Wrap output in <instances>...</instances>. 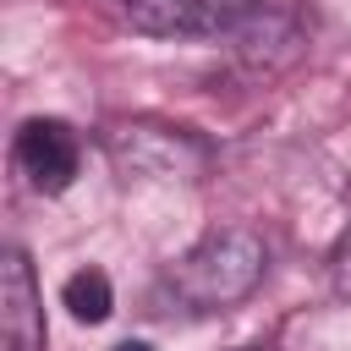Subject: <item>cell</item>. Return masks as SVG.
<instances>
[{
    "instance_id": "obj_1",
    "label": "cell",
    "mask_w": 351,
    "mask_h": 351,
    "mask_svg": "<svg viewBox=\"0 0 351 351\" xmlns=\"http://www.w3.org/2000/svg\"><path fill=\"white\" fill-rule=\"evenodd\" d=\"M263 269H269V247H263V236L230 225V230L203 236V241L170 269L165 285L176 291L181 307H192V313H219V307L247 302V296L258 291Z\"/></svg>"
},
{
    "instance_id": "obj_2",
    "label": "cell",
    "mask_w": 351,
    "mask_h": 351,
    "mask_svg": "<svg viewBox=\"0 0 351 351\" xmlns=\"http://www.w3.org/2000/svg\"><path fill=\"white\" fill-rule=\"evenodd\" d=\"M104 148L126 176H148V181H197L208 170V148L181 126L126 121L104 132Z\"/></svg>"
},
{
    "instance_id": "obj_3",
    "label": "cell",
    "mask_w": 351,
    "mask_h": 351,
    "mask_svg": "<svg viewBox=\"0 0 351 351\" xmlns=\"http://www.w3.org/2000/svg\"><path fill=\"white\" fill-rule=\"evenodd\" d=\"M258 0H126V16L137 33L159 38H208L230 33Z\"/></svg>"
},
{
    "instance_id": "obj_4",
    "label": "cell",
    "mask_w": 351,
    "mask_h": 351,
    "mask_svg": "<svg viewBox=\"0 0 351 351\" xmlns=\"http://www.w3.org/2000/svg\"><path fill=\"white\" fill-rule=\"evenodd\" d=\"M0 340L5 351H44V307H38L33 263L16 247L0 258Z\"/></svg>"
},
{
    "instance_id": "obj_5",
    "label": "cell",
    "mask_w": 351,
    "mask_h": 351,
    "mask_svg": "<svg viewBox=\"0 0 351 351\" xmlns=\"http://www.w3.org/2000/svg\"><path fill=\"white\" fill-rule=\"evenodd\" d=\"M16 165L38 192H66L77 176V132L66 121H27L16 132Z\"/></svg>"
},
{
    "instance_id": "obj_6",
    "label": "cell",
    "mask_w": 351,
    "mask_h": 351,
    "mask_svg": "<svg viewBox=\"0 0 351 351\" xmlns=\"http://www.w3.org/2000/svg\"><path fill=\"white\" fill-rule=\"evenodd\" d=\"M236 55L252 66V71H274V66H285L296 49H302V27H296V16L291 11H280V5H252L236 27Z\"/></svg>"
},
{
    "instance_id": "obj_7",
    "label": "cell",
    "mask_w": 351,
    "mask_h": 351,
    "mask_svg": "<svg viewBox=\"0 0 351 351\" xmlns=\"http://www.w3.org/2000/svg\"><path fill=\"white\" fill-rule=\"evenodd\" d=\"M60 302L71 307V318H77V324H104V318H110V307H115L110 274H104V269H77V274L66 280Z\"/></svg>"
},
{
    "instance_id": "obj_8",
    "label": "cell",
    "mask_w": 351,
    "mask_h": 351,
    "mask_svg": "<svg viewBox=\"0 0 351 351\" xmlns=\"http://www.w3.org/2000/svg\"><path fill=\"white\" fill-rule=\"evenodd\" d=\"M329 280H335L340 302H351V225L340 230V241H335V252H329Z\"/></svg>"
},
{
    "instance_id": "obj_9",
    "label": "cell",
    "mask_w": 351,
    "mask_h": 351,
    "mask_svg": "<svg viewBox=\"0 0 351 351\" xmlns=\"http://www.w3.org/2000/svg\"><path fill=\"white\" fill-rule=\"evenodd\" d=\"M115 351H154V346H148V340H121Z\"/></svg>"
}]
</instances>
